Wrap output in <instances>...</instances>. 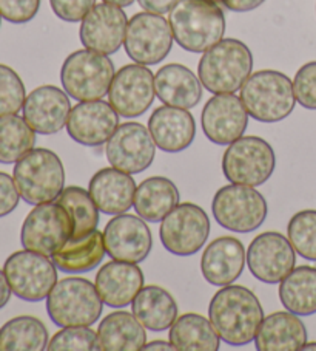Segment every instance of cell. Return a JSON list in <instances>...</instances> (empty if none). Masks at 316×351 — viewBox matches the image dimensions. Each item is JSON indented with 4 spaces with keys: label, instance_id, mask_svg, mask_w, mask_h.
<instances>
[{
    "label": "cell",
    "instance_id": "6da1fadb",
    "mask_svg": "<svg viewBox=\"0 0 316 351\" xmlns=\"http://www.w3.org/2000/svg\"><path fill=\"white\" fill-rule=\"evenodd\" d=\"M209 317L222 342L230 347H244L256 337L264 320V310L250 289L227 285L211 299Z\"/></svg>",
    "mask_w": 316,
    "mask_h": 351
},
{
    "label": "cell",
    "instance_id": "7a4b0ae2",
    "mask_svg": "<svg viewBox=\"0 0 316 351\" xmlns=\"http://www.w3.org/2000/svg\"><path fill=\"white\" fill-rule=\"evenodd\" d=\"M168 23L178 45L190 53H205L226 33V16L215 0H178Z\"/></svg>",
    "mask_w": 316,
    "mask_h": 351
},
{
    "label": "cell",
    "instance_id": "3957f363",
    "mask_svg": "<svg viewBox=\"0 0 316 351\" xmlns=\"http://www.w3.org/2000/svg\"><path fill=\"white\" fill-rule=\"evenodd\" d=\"M253 54L239 39H222L207 50L198 65L200 84L210 93H235L252 75Z\"/></svg>",
    "mask_w": 316,
    "mask_h": 351
},
{
    "label": "cell",
    "instance_id": "277c9868",
    "mask_svg": "<svg viewBox=\"0 0 316 351\" xmlns=\"http://www.w3.org/2000/svg\"><path fill=\"white\" fill-rule=\"evenodd\" d=\"M241 99L248 114L259 123H279L293 112V82L276 70H259L241 87Z\"/></svg>",
    "mask_w": 316,
    "mask_h": 351
},
{
    "label": "cell",
    "instance_id": "5b68a950",
    "mask_svg": "<svg viewBox=\"0 0 316 351\" xmlns=\"http://www.w3.org/2000/svg\"><path fill=\"white\" fill-rule=\"evenodd\" d=\"M13 178L23 202L33 206L56 202L65 189L62 161L53 150L42 147L16 162Z\"/></svg>",
    "mask_w": 316,
    "mask_h": 351
},
{
    "label": "cell",
    "instance_id": "8992f818",
    "mask_svg": "<svg viewBox=\"0 0 316 351\" xmlns=\"http://www.w3.org/2000/svg\"><path fill=\"white\" fill-rule=\"evenodd\" d=\"M102 310L103 302L96 285L87 278L66 277L57 280L47 298L48 316L60 328L94 325Z\"/></svg>",
    "mask_w": 316,
    "mask_h": 351
},
{
    "label": "cell",
    "instance_id": "52a82bcc",
    "mask_svg": "<svg viewBox=\"0 0 316 351\" xmlns=\"http://www.w3.org/2000/svg\"><path fill=\"white\" fill-rule=\"evenodd\" d=\"M116 75L111 59L88 48L71 53L60 69V82L68 96L79 102L102 99Z\"/></svg>",
    "mask_w": 316,
    "mask_h": 351
},
{
    "label": "cell",
    "instance_id": "ba28073f",
    "mask_svg": "<svg viewBox=\"0 0 316 351\" xmlns=\"http://www.w3.org/2000/svg\"><path fill=\"white\" fill-rule=\"evenodd\" d=\"M275 150L259 136H241L228 144L222 156V172L230 183L256 187L275 172Z\"/></svg>",
    "mask_w": 316,
    "mask_h": 351
},
{
    "label": "cell",
    "instance_id": "9c48e42d",
    "mask_svg": "<svg viewBox=\"0 0 316 351\" xmlns=\"http://www.w3.org/2000/svg\"><path fill=\"white\" fill-rule=\"evenodd\" d=\"M211 213L224 229L248 234L265 221L269 208L263 193L254 187L232 183L215 193Z\"/></svg>",
    "mask_w": 316,
    "mask_h": 351
},
{
    "label": "cell",
    "instance_id": "30bf717a",
    "mask_svg": "<svg viewBox=\"0 0 316 351\" xmlns=\"http://www.w3.org/2000/svg\"><path fill=\"white\" fill-rule=\"evenodd\" d=\"M3 272L11 291L27 302H40L48 298L57 283V266L44 254L23 250L7 258Z\"/></svg>",
    "mask_w": 316,
    "mask_h": 351
},
{
    "label": "cell",
    "instance_id": "8fae6325",
    "mask_svg": "<svg viewBox=\"0 0 316 351\" xmlns=\"http://www.w3.org/2000/svg\"><path fill=\"white\" fill-rule=\"evenodd\" d=\"M210 234V220L198 204L182 203L161 223V243L178 257H188L202 250Z\"/></svg>",
    "mask_w": 316,
    "mask_h": 351
},
{
    "label": "cell",
    "instance_id": "7c38bea8",
    "mask_svg": "<svg viewBox=\"0 0 316 351\" xmlns=\"http://www.w3.org/2000/svg\"><path fill=\"white\" fill-rule=\"evenodd\" d=\"M173 33L162 14L137 13L129 21L124 47L129 58L141 65H156L166 59L173 47Z\"/></svg>",
    "mask_w": 316,
    "mask_h": 351
},
{
    "label": "cell",
    "instance_id": "4fadbf2b",
    "mask_svg": "<svg viewBox=\"0 0 316 351\" xmlns=\"http://www.w3.org/2000/svg\"><path fill=\"white\" fill-rule=\"evenodd\" d=\"M73 234L70 214L59 203H42L27 215L22 225L21 241L23 250L51 257Z\"/></svg>",
    "mask_w": 316,
    "mask_h": 351
},
{
    "label": "cell",
    "instance_id": "5bb4252c",
    "mask_svg": "<svg viewBox=\"0 0 316 351\" xmlns=\"http://www.w3.org/2000/svg\"><path fill=\"white\" fill-rule=\"evenodd\" d=\"M107 160L125 173H142L151 166L156 144L150 130L141 123H124L107 141Z\"/></svg>",
    "mask_w": 316,
    "mask_h": 351
},
{
    "label": "cell",
    "instance_id": "9a60e30c",
    "mask_svg": "<svg viewBox=\"0 0 316 351\" xmlns=\"http://www.w3.org/2000/svg\"><path fill=\"white\" fill-rule=\"evenodd\" d=\"M156 96L155 75L147 65L129 64L116 71L108 99L119 117L137 118L148 110Z\"/></svg>",
    "mask_w": 316,
    "mask_h": 351
},
{
    "label": "cell",
    "instance_id": "2e32d148",
    "mask_svg": "<svg viewBox=\"0 0 316 351\" xmlns=\"http://www.w3.org/2000/svg\"><path fill=\"white\" fill-rule=\"evenodd\" d=\"M246 257L253 277L270 285L281 283L296 265V251L290 240L273 231L254 237Z\"/></svg>",
    "mask_w": 316,
    "mask_h": 351
},
{
    "label": "cell",
    "instance_id": "e0dca14e",
    "mask_svg": "<svg viewBox=\"0 0 316 351\" xmlns=\"http://www.w3.org/2000/svg\"><path fill=\"white\" fill-rule=\"evenodd\" d=\"M103 245L113 260L141 263L150 256L153 237L144 219L131 214H119L103 229Z\"/></svg>",
    "mask_w": 316,
    "mask_h": 351
},
{
    "label": "cell",
    "instance_id": "ac0fdd59",
    "mask_svg": "<svg viewBox=\"0 0 316 351\" xmlns=\"http://www.w3.org/2000/svg\"><path fill=\"white\" fill-rule=\"evenodd\" d=\"M247 108L235 93H220L207 101L200 124L209 141L218 146H228L244 136L248 127Z\"/></svg>",
    "mask_w": 316,
    "mask_h": 351
},
{
    "label": "cell",
    "instance_id": "d6986e66",
    "mask_svg": "<svg viewBox=\"0 0 316 351\" xmlns=\"http://www.w3.org/2000/svg\"><path fill=\"white\" fill-rule=\"evenodd\" d=\"M119 127V114L110 102L82 101L71 108L66 132L81 146L97 147L105 144Z\"/></svg>",
    "mask_w": 316,
    "mask_h": 351
},
{
    "label": "cell",
    "instance_id": "ffe728a7",
    "mask_svg": "<svg viewBox=\"0 0 316 351\" xmlns=\"http://www.w3.org/2000/svg\"><path fill=\"white\" fill-rule=\"evenodd\" d=\"M129 19L124 10L111 3H99L83 17L79 29L82 45L101 54H113L122 47Z\"/></svg>",
    "mask_w": 316,
    "mask_h": 351
},
{
    "label": "cell",
    "instance_id": "44dd1931",
    "mask_svg": "<svg viewBox=\"0 0 316 351\" xmlns=\"http://www.w3.org/2000/svg\"><path fill=\"white\" fill-rule=\"evenodd\" d=\"M23 119L40 135H54L66 127L71 104L68 93L56 86H40L27 96Z\"/></svg>",
    "mask_w": 316,
    "mask_h": 351
},
{
    "label": "cell",
    "instance_id": "7402d4cb",
    "mask_svg": "<svg viewBox=\"0 0 316 351\" xmlns=\"http://www.w3.org/2000/svg\"><path fill=\"white\" fill-rule=\"evenodd\" d=\"M148 130L156 147L167 154H178L192 146L196 136V123L187 108L162 106L151 113Z\"/></svg>",
    "mask_w": 316,
    "mask_h": 351
},
{
    "label": "cell",
    "instance_id": "603a6c76",
    "mask_svg": "<svg viewBox=\"0 0 316 351\" xmlns=\"http://www.w3.org/2000/svg\"><path fill=\"white\" fill-rule=\"evenodd\" d=\"M244 245L235 237H220L205 247L200 272L210 285L227 287L238 280L246 266Z\"/></svg>",
    "mask_w": 316,
    "mask_h": 351
},
{
    "label": "cell",
    "instance_id": "cb8c5ba5",
    "mask_svg": "<svg viewBox=\"0 0 316 351\" xmlns=\"http://www.w3.org/2000/svg\"><path fill=\"white\" fill-rule=\"evenodd\" d=\"M94 285L107 306L125 308L144 288V272L137 263L113 260L97 271Z\"/></svg>",
    "mask_w": 316,
    "mask_h": 351
},
{
    "label": "cell",
    "instance_id": "d4e9b609",
    "mask_svg": "<svg viewBox=\"0 0 316 351\" xmlns=\"http://www.w3.org/2000/svg\"><path fill=\"white\" fill-rule=\"evenodd\" d=\"M137 186L130 173L116 167L97 171L90 180L88 192L101 213L107 215L125 214L135 203Z\"/></svg>",
    "mask_w": 316,
    "mask_h": 351
},
{
    "label": "cell",
    "instance_id": "484cf974",
    "mask_svg": "<svg viewBox=\"0 0 316 351\" xmlns=\"http://www.w3.org/2000/svg\"><path fill=\"white\" fill-rule=\"evenodd\" d=\"M156 96L166 106L193 108L202 98V84L199 76L185 65L168 64L155 75Z\"/></svg>",
    "mask_w": 316,
    "mask_h": 351
},
{
    "label": "cell",
    "instance_id": "4316f807",
    "mask_svg": "<svg viewBox=\"0 0 316 351\" xmlns=\"http://www.w3.org/2000/svg\"><path fill=\"white\" fill-rule=\"evenodd\" d=\"M306 342V325L290 311H276L264 317L254 337L258 351H298Z\"/></svg>",
    "mask_w": 316,
    "mask_h": 351
},
{
    "label": "cell",
    "instance_id": "83f0119b",
    "mask_svg": "<svg viewBox=\"0 0 316 351\" xmlns=\"http://www.w3.org/2000/svg\"><path fill=\"white\" fill-rule=\"evenodd\" d=\"M131 311L145 330L161 332L178 319V305L173 295L156 285L144 287L131 302Z\"/></svg>",
    "mask_w": 316,
    "mask_h": 351
},
{
    "label": "cell",
    "instance_id": "f1b7e54d",
    "mask_svg": "<svg viewBox=\"0 0 316 351\" xmlns=\"http://www.w3.org/2000/svg\"><path fill=\"white\" fill-rule=\"evenodd\" d=\"M105 245H103L102 232L91 231L81 239H68L66 243L53 254L51 258L57 269L68 274H82L90 272L105 257Z\"/></svg>",
    "mask_w": 316,
    "mask_h": 351
},
{
    "label": "cell",
    "instance_id": "f546056e",
    "mask_svg": "<svg viewBox=\"0 0 316 351\" xmlns=\"http://www.w3.org/2000/svg\"><path fill=\"white\" fill-rule=\"evenodd\" d=\"M102 351H139L147 343L144 325L127 311H114L97 328Z\"/></svg>",
    "mask_w": 316,
    "mask_h": 351
},
{
    "label": "cell",
    "instance_id": "4dcf8cb0",
    "mask_svg": "<svg viewBox=\"0 0 316 351\" xmlns=\"http://www.w3.org/2000/svg\"><path fill=\"white\" fill-rule=\"evenodd\" d=\"M179 191L172 180L150 177L137 186L135 193V210L141 219L150 223L162 221L179 204Z\"/></svg>",
    "mask_w": 316,
    "mask_h": 351
},
{
    "label": "cell",
    "instance_id": "1f68e13d",
    "mask_svg": "<svg viewBox=\"0 0 316 351\" xmlns=\"http://www.w3.org/2000/svg\"><path fill=\"white\" fill-rule=\"evenodd\" d=\"M170 342L178 351H218L221 337L210 319L196 313L182 314L170 326Z\"/></svg>",
    "mask_w": 316,
    "mask_h": 351
},
{
    "label": "cell",
    "instance_id": "d6a6232c",
    "mask_svg": "<svg viewBox=\"0 0 316 351\" xmlns=\"http://www.w3.org/2000/svg\"><path fill=\"white\" fill-rule=\"evenodd\" d=\"M279 300L282 306L298 316L316 313V268L298 266L279 283Z\"/></svg>",
    "mask_w": 316,
    "mask_h": 351
},
{
    "label": "cell",
    "instance_id": "836d02e7",
    "mask_svg": "<svg viewBox=\"0 0 316 351\" xmlns=\"http://www.w3.org/2000/svg\"><path fill=\"white\" fill-rule=\"evenodd\" d=\"M48 342L47 326L38 317H14L0 328V351H42Z\"/></svg>",
    "mask_w": 316,
    "mask_h": 351
},
{
    "label": "cell",
    "instance_id": "e575fe53",
    "mask_svg": "<svg viewBox=\"0 0 316 351\" xmlns=\"http://www.w3.org/2000/svg\"><path fill=\"white\" fill-rule=\"evenodd\" d=\"M36 146V132L19 114L0 117V162L13 165L31 152Z\"/></svg>",
    "mask_w": 316,
    "mask_h": 351
},
{
    "label": "cell",
    "instance_id": "d590c367",
    "mask_svg": "<svg viewBox=\"0 0 316 351\" xmlns=\"http://www.w3.org/2000/svg\"><path fill=\"white\" fill-rule=\"evenodd\" d=\"M56 203L70 214L73 221L71 239H81L97 229L99 225V208L94 199L91 198L90 192L83 187L68 186L57 197Z\"/></svg>",
    "mask_w": 316,
    "mask_h": 351
},
{
    "label": "cell",
    "instance_id": "8d00e7d4",
    "mask_svg": "<svg viewBox=\"0 0 316 351\" xmlns=\"http://www.w3.org/2000/svg\"><path fill=\"white\" fill-rule=\"evenodd\" d=\"M291 246L302 258L316 262V210L306 209L291 217L287 226Z\"/></svg>",
    "mask_w": 316,
    "mask_h": 351
},
{
    "label": "cell",
    "instance_id": "74e56055",
    "mask_svg": "<svg viewBox=\"0 0 316 351\" xmlns=\"http://www.w3.org/2000/svg\"><path fill=\"white\" fill-rule=\"evenodd\" d=\"M50 351H97L101 350L97 332L90 326H65L48 342Z\"/></svg>",
    "mask_w": 316,
    "mask_h": 351
},
{
    "label": "cell",
    "instance_id": "f35d334b",
    "mask_svg": "<svg viewBox=\"0 0 316 351\" xmlns=\"http://www.w3.org/2000/svg\"><path fill=\"white\" fill-rule=\"evenodd\" d=\"M27 99L21 76L8 65L0 64V117L19 113Z\"/></svg>",
    "mask_w": 316,
    "mask_h": 351
},
{
    "label": "cell",
    "instance_id": "ab89813d",
    "mask_svg": "<svg viewBox=\"0 0 316 351\" xmlns=\"http://www.w3.org/2000/svg\"><path fill=\"white\" fill-rule=\"evenodd\" d=\"M293 92L296 102L307 110H316V60L304 64L296 71Z\"/></svg>",
    "mask_w": 316,
    "mask_h": 351
},
{
    "label": "cell",
    "instance_id": "60d3db41",
    "mask_svg": "<svg viewBox=\"0 0 316 351\" xmlns=\"http://www.w3.org/2000/svg\"><path fill=\"white\" fill-rule=\"evenodd\" d=\"M40 0H0V16L11 23H27L39 13Z\"/></svg>",
    "mask_w": 316,
    "mask_h": 351
},
{
    "label": "cell",
    "instance_id": "b9f144b4",
    "mask_svg": "<svg viewBox=\"0 0 316 351\" xmlns=\"http://www.w3.org/2000/svg\"><path fill=\"white\" fill-rule=\"evenodd\" d=\"M53 13L64 22H82L91 10L94 8L96 0H50Z\"/></svg>",
    "mask_w": 316,
    "mask_h": 351
},
{
    "label": "cell",
    "instance_id": "7bdbcfd3",
    "mask_svg": "<svg viewBox=\"0 0 316 351\" xmlns=\"http://www.w3.org/2000/svg\"><path fill=\"white\" fill-rule=\"evenodd\" d=\"M21 198L14 178L8 173L0 172V219L13 213Z\"/></svg>",
    "mask_w": 316,
    "mask_h": 351
},
{
    "label": "cell",
    "instance_id": "ee69618b",
    "mask_svg": "<svg viewBox=\"0 0 316 351\" xmlns=\"http://www.w3.org/2000/svg\"><path fill=\"white\" fill-rule=\"evenodd\" d=\"M224 7L233 11V13H248V11L256 10L265 0H221Z\"/></svg>",
    "mask_w": 316,
    "mask_h": 351
},
{
    "label": "cell",
    "instance_id": "f6af8a7d",
    "mask_svg": "<svg viewBox=\"0 0 316 351\" xmlns=\"http://www.w3.org/2000/svg\"><path fill=\"white\" fill-rule=\"evenodd\" d=\"M137 2L148 13L166 14L170 13V10L174 7L178 0H137Z\"/></svg>",
    "mask_w": 316,
    "mask_h": 351
},
{
    "label": "cell",
    "instance_id": "bcb514c9",
    "mask_svg": "<svg viewBox=\"0 0 316 351\" xmlns=\"http://www.w3.org/2000/svg\"><path fill=\"white\" fill-rule=\"evenodd\" d=\"M11 294H13V291H11L8 278L5 276L3 269H0V310L8 304L11 299Z\"/></svg>",
    "mask_w": 316,
    "mask_h": 351
},
{
    "label": "cell",
    "instance_id": "7dc6e473",
    "mask_svg": "<svg viewBox=\"0 0 316 351\" xmlns=\"http://www.w3.org/2000/svg\"><path fill=\"white\" fill-rule=\"evenodd\" d=\"M142 350H176L173 347L172 342H166V341H153L150 343H145Z\"/></svg>",
    "mask_w": 316,
    "mask_h": 351
},
{
    "label": "cell",
    "instance_id": "c3c4849f",
    "mask_svg": "<svg viewBox=\"0 0 316 351\" xmlns=\"http://www.w3.org/2000/svg\"><path fill=\"white\" fill-rule=\"evenodd\" d=\"M103 2L116 5V7H120V8H125V7H130V5L135 2V0H103Z\"/></svg>",
    "mask_w": 316,
    "mask_h": 351
},
{
    "label": "cell",
    "instance_id": "681fc988",
    "mask_svg": "<svg viewBox=\"0 0 316 351\" xmlns=\"http://www.w3.org/2000/svg\"><path fill=\"white\" fill-rule=\"evenodd\" d=\"M302 350H316V342H306Z\"/></svg>",
    "mask_w": 316,
    "mask_h": 351
},
{
    "label": "cell",
    "instance_id": "f907efd6",
    "mask_svg": "<svg viewBox=\"0 0 316 351\" xmlns=\"http://www.w3.org/2000/svg\"><path fill=\"white\" fill-rule=\"evenodd\" d=\"M0 25H2V16H0Z\"/></svg>",
    "mask_w": 316,
    "mask_h": 351
}]
</instances>
